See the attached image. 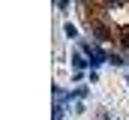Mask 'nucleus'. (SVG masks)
I'll return each instance as SVG.
<instances>
[{"mask_svg": "<svg viewBox=\"0 0 129 120\" xmlns=\"http://www.w3.org/2000/svg\"><path fill=\"white\" fill-rule=\"evenodd\" d=\"M117 39H120V45L129 51V27H126V30H120V36H117Z\"/></svg>", "mask_w": 129, "mask_h": 120, "instance_id": "1", "label": "nucleus"}]
</instances>
